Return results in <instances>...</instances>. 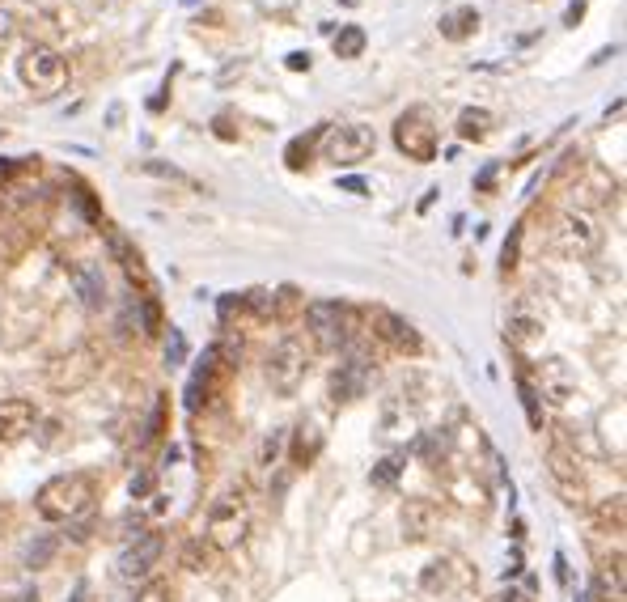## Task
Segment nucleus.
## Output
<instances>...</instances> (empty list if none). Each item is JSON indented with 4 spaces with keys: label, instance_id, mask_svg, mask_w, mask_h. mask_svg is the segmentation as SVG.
<instances>
[{
    "label": "nucleus",
    "instance_id": "nucleus-39",
    "mask_svg": "<svg viewBox=\"0 0 627 602\" xmlns=\"http://www.w3.org/2000/svg\"><path fill=\"white\" fill-rule=\"evenodd\" d=\"M339 191H352V196H365V179H344V183H339Z\"/></svg>",
    "mask_w": 627,
    "mask_h": 602
},
{
    "label": "nucleus",
    "instance_id": "nucleus-32",
    "mask_svg": "<svg viewBox=\"0 0 627 602\" xmlns=\"http://www.w3.org/2000/svg\"><path fill=\"white\" fill-rule=\"evenodd\" d=\"M183 361H187V335L178 327H170V335H166V365H183Z\"/></svg>",
    "mask_w": 627,
    "mask_h": 602
},
{
    "label": "nucleus",
    "instance_id": "nucleus-22",
    "mask_svg": "<svg viewBox=\"0 0 627 602\" xmlns=\"http://www.w3.org/2000/svg\"><path fill=\"white\" fill-rule=\"evenodd\" d=\"M458 136L462 140H488L492 136V111H483V106H467V111L458 115Z\"/></svg>",
    "mask_w": 627,
    "mask_h": 602
},
{
    "label": "nucleus",
    "instance_id": "nucleus-24",
    "mask_svg": "<svg viewBox=\"0 0 627 602\" xmlns=\"http://www.w3.org/2000/svg\"><path fill=\"white\" fill-rule=\"evenodd\" d=\"M166 420H170V395L157 391L153 407H149V420H145V433H140V446H149V441H157L161 433H166Z\"/></svg>",
    "mask_w": 627,
    "mask_h": 602
},
{
    "label": "nucleus",
    "instance_id": "nucleus-7",
    "mask_svg": "<svg viewBox=\"0 0 627 602\" xmlns=\"http://www.w3.org/2000/svg\"><path fill=\"white\" fill-rule=\"evenodd\" d=\"M378 153V136L369 123H327L322 132V157L331 166H361Z\"/></svg>",
    "mask_w": 627,
    "mask_h": 602
},
{
    "label": "nucleus",
    "instance_id": "nucleus-41",
    "mask_svg": "<svg viewBox=\"0 0 627 602\" xmlns=\"http://www.w3.org/2000/svg\"><path fill=\"white\" fill-rule=\"evenodd\" d=\"M195 26H225V17L221 13H200V22Z\"/></svg>",
    "mask_w": 627,
    "mask_h": 602
},
{
    "label": "nucleus",
    "instance_id": "nucleus-42",
    "mask_svg": "<svg viewBox=\"0 0 627 602\" xmlns=\"http://www.w3.org/2000/svg\"><path fill=\"white\" fill-rule=\"evenodd\" d=\"M492 179H496V170L488 166V170H483V174H479V179H475V187H479V191H488V187H492Z\"/></svg>",
    "mask_w": 627,
    "mask_h": 602
},
{
    "label": "nucleus",
    "instance_id": "nucleus-38",
    "mask_svg": "<svg viewBox=\"0 0 627 602\" xmlns=\"http://www.w3.org/2000/svg\"><path fill=\"white\" fill-rule=\"evenodd\" d=\"M9 39H13V17L0 9V43H9Z\"/></svg>",
    "mask_w": 627,
    "mask_h": 602
},
{
    "label": "nucleus",
    "instance_id": "nucleus-28",
    "mask_svg": "<svg viewBox=\"0 0 627 602\" xmlns=\"http://www.w3.org/2000/svg\"><path fill=\"white\" fill-rule=\"evenodd\" d=\"M174 581L170 577H145V586L136 590V602H174Z\"/></svg>",
    "mask_w": 627,
    "mask_h": 602
},
{
    "label": "nucleus",
    "instance_id": "nucleus-18",
    "mask_svg": "<svg viewBox=\"0 0 627 602\" xmlns=\"http://www.w3.org/2000/svg\"><path fill=\"white\" fill-rule=\"evenodd\" d=\"M547 467H551V480L560 484V492H564L568 501H585V480H581L577 463H572L564 450H551L547 454Z\"/></svg>",
    "mask_w": 627,
    "mask_h": 602
},
{
    "label": "nucleus",
    "instance_id": "nucleus-12",
    "mask_svg": "<svg viewBox=\"0 0 627 602\" xmlns=\"http://www.w3.org/2000/svg\"><path fill=\"white\" fill-rule=\"evenodd\" d=\"M369 331L378 335L382 344H390L394 352H403V357H420V352H424L420 331L411 327L403 314H394V310H386V306H373V310H369Z\"/></svg>",
    "mask_w": 627,
    "mask_h": 602
},
{
    "label": "nucleus",
    "instance_id": "nucleus-6",
    "mask_svg": "<svg viewBox=\"0 0 627 602\" xmlns=\"http://www.w3.org/2000/svg\"><path fill=\"white\" fill-rule=\"evenodd\" d=\"M314 348L301 340V335H284V340L267 352V382H272L276 395H293L310 374Z\"/></svg>",
    "mask_w": 627,
    "mask_h": 602
},
{
    "label": "nucleus",
    "instance_id": "nucleus-3",
    "mask_svg": "<svg viewBox=\"0 0 627 602\" xmlns=\"http://www.w3.org/2000/svg\"><path fill=\"white\" fill-rule=\"evenodd\" d=\"M246 535H250V505H246L242 492H225V497L212 501L208 526H204V539H208L212 552L217 556L238 552L246 543Z\"/></svg>",
    "mask_w": 627,
    "mask_h": 602
},
{
    "label": "nucleus",
    "instance_id": "nucleus-4",
    "mask_svg": "<svg viewBox=\"0 0 627 602\" xmlns=\"http://www.w3.org/2000/svg\"><path fill=\"white\" fill-rule=\"evenodd\" d=\"M17 81L26 85L34 98H51L68 85V60L56 47L47 43H30L22 56H17Z\"/></svg>",
    "mask_w": 627,
    "mask_h": 602
},
{
    "label": "nucleus",
    "instance_id": "nucleus-10",
    "mask_svg": "<svg viewBox=\"0 0 627 602\" xmlns=\"http://www.w3.org/2000/svg\"><path fill=\"white\" fill-rule=\"evenodd\" d=\"M555 246H560V255L568 259H589L598 255L602 246V225L589 208H572L560 217V225H555Z\"/></svg>",
    "mask_w": 627,
    "mask_h": 602
},
{
    "label": "nucleus",
    "instance_id": "nucleus-30",
    "mask_svg": "<svg viewBox=\"0 0 627 602\" xmlns=\"http://www.w3.org/2000/svg\"><path fill=\"white\" fill-rule=\"evenodd\" d=\"M255 9L263 17H272V22H289V17L301 9V0H255Z\"/></svg>",
    "mask_w": 627,
    "mask_h": 602
},
{
    "label": "nucleus",
    "instance_id": "nucleus-25",
    "mask_svg": "<svg viewBox=\"0 0 627 602\" xmlns=\"http://www.w3.org/2000/svg\"><path fill=\"white\" fill-rule=\"evenodd\" d=\"M318 450H322V433L314 429V424H301L297 437H293V463L297 467H310L314 458H318Z\"/></svg>",
    "mask_w": 627,
    "mask_h": 602
},
{
    "label": "nucleus",
    "instance_id": "nucleus-44",
    "mask_svg": "<svg viewBox=\"0 0 627 602\" xmlns=\"http://www.w3.org/2000/svg\"><path fill=\"white\" fill-rule=\"evenodd\" d=\"M183 5H200V0H183Z\"/></svg>",
    "mask_w": 627,
    "mask_h": 602
},
{
    "label": "nucleus",
    "instance_id": "nucleus-36",
    "mask_svg": "<svg viewBox=\"0 0 627 602\" xmlns=\"http://www.w3.org/2000/svg\"><path fill=\"white\" fill-rule=\"evenodd\" d=\"M284 68H289V73H310V51H289Z\"/></svg>",
    "mask_w": 627,
    "mask_h": 602
},
{
    "label": "nucleus",
    "instance_id": "nucleus-9",
    "mask_svg": "<svg viewBox=\"0 0 627 602\" xmlns=\"http://www.w3.org/2000/svg\"><path fill=\"white\" fill-rule=\"evenodd\" d=\"M352 323L356 314L344 301H310L306 306V335L314 348H344L352 340Z\"/></svg>",
    "mask_w": 627,
    "mask_h": 602
},
{
    "label": "nucleus",
    "instance_id": "nucleus-19",
    "mask_svg": "<svg viewBox=\"0 0 627 602\" xmlns=\"http://www.w3.org/2000/svg\"><path fill=\"white\" fill-rule=\"evenodd\" d=\"M441 39H450V43H467L471 34L479 30V9L475 5H458L450 13H441Z\"/></svg>",
    "mask_w": 627,
    "mask_h": 602
},
{
    "label": "nucleus",
    "instance_id": "nucleus-11",
    "mask_svg": "<svg viewBox=\"0 0 627 602\" xmlns=\"http://www.w3.org/2000/svg\"><path fill=\"white\" fill-rule=\"evenodd\" d=\"M161 552H166V539H161L157 530H145V535H136V539L119 552L115 577H119V581H145V577H153V569L161 564Z\"/></svg>",
    "mask_w": 627,
    "mask_h": 602
},
{
    "label": "nucleus",
    "instance_id": "nucleus-14",
    "mask_svg": "<svg viewBox=\"0 0 627 602\" xmlns=\"http://www.w3.org/2000/svg\"><path fill=\"white\" fill-rule=\"evenodd\" d=\"M34 420H39V412H34L30 399H22V395L0 399V446H17V441H26L34 433Z\"/></svg>",
    "mask_w": 627,
    "mask_h": 602
},
{
    "label": "nucleus",
    "instance_id": "nucleus-16",
    "mask_svg": "<svg viewBox=\"0 0 627 602\" xmlns=\"http://www.w3.org/2000/svg\"><path fill=\"white\" fill-rule=\"evenodd\" d=\"M68 276H73V289L81 293L85 306H89V310H102V301H106L102 263H98V259H73V268H68Z\"/></svg>",
    "mask_w": 627,
    "mask_h": 602
},
{
    "label": "nucleus",
    "instance_id": "nucleus-29",
    "mask_svg": "<svg viewBox=\"0 0 627 602\" xmlns=\"http://www.w3.org/2000/svg\"><path fill=\"white\" fill-rule=\"evenodd\" d=\"M517 391H522V407H526V420L534 424V429H543V399H539V391L522 378L517 382Z\"/></svg>",
    "mask_w": 627,
    "mask_h": 602
},
{
    "label": "nucleus",
    "instance_id": "nucleus-27",
    "mask_svg": "<svg viewBox=\"0 0 627 602\" xmlns=\"http://www.w3.org/2000/svg\"><path fill=\"white\" fill-rule=\"evenodd\" d=\"M322 132H327V123H318V128L310 136H297L289 149H284V162H289V170H306L310 162V149H314V140H322Z\"/></svg>",
    "mask_w": 627,
    "mask_h": 602
},
{
    "label": "nucleus",
    "instance_id": "nucleus-43",
    "mask_svg": "<svg viewBox=\"0 0 627 602\" xmlns=\"http://www.w3.org/2000/svg\"><path fill=\"white\" fill-rule=\"evenodd\" d=\"M68 602H94V598H89V586H85V581H81V586L73 590V598H68Z\"/></svg>",
    "mask_w": 627,
    "mask_h": 602
},
{
    "label": "nucleus",
    "instance_id": "nucleus-8",
    "mask_svg": "<svg viewBox=\"0 0 627 602\" xmlns=\"http://www.w3.org/2000/svg\"><path fill=\"white\" fill-rule=\"evenodd\" d=\"M394 149L411 162H433L437 157V123H433V111L428 106H411L394 119Z\"/></svg>",
    "mask_w": 627,
    "mask_h": 602
},
{
    "label": "nucleus",
    "instance_id": "nucleus-37",
    "mask_svg": "<svg viewBox=\"0 0 627 602\" xmlns=\"http://www.w3.org/2000/svg\"><path fill=\"white\" fill-rule=\"evenodd\" d=\"M585 5H589V0H572V5H568V13H564V26H581Z\"/></svg>",
    "mask_w": 627,
    "mask_h": 602
},
{
    "label": "nucleus",
    "instance_id": "nucleus-35",
    "mask_svg": "<svg viewBox=\"0 0 627 602\" xmlns=\"http://www.w3.org/2000/svg\"><path fill=\"white\" fill-rule=\"evenodd\" d=\"M394 475H399V463H382L378 471H373V475H369V480H373V484H378V488H390V484H394Z\"/></svg>",
    "mask_w": 627,
    "mask_h": 602
},
{
    "label": "nucleus",
    "instance_id": "nucleus-13",
    "mask_svg": "<svg viewBox=\"0 0 627 602\" xmlns=\"http://www.w3.org/2000/svg\"><path fill=\"white\" fill-rule=\"evenodd\" d=\"M534 391H539V399L564 407L572 403V395H577V369H572L564 357H543L539 365H534Z\"/></svg>",
    "mask_w": 627,
    "mask_h": 602
},
{
    "label": "nucleus",
    "instance_id": "nucleus-20",
    "mask_svg": "<svg viewBox=\"0 0 627 602\" xmlns=\"http://www.w3.org/2000/svg\"><path fill=\"white\" fill-rule=\"evenodd\" d=\"M106 238H111V251H115V259L123 263V272H128L132 285L149 289V268H145V259H140L136 246H132L128 238H123V234H106Z\"/></svg>",
    "mask_w": 627,
    "mask_h": 602
},
{
    "label": "nucleus",
    "instance_id": "nucleus-21",
    "mask_svg": "<svg viewBox=\"0 0 627 602\" xmlns=\"http://www.w3.org/2000/svg\"><path fill=\"white\" fill-rule=\"evenodd\" d=\"M509 344L517 352H526V357H534V352L543 348V323L539 318H530V314H517L509 323Z\"/></svg>",
    "mask_w": 627,
    "mask_h": 602
},
{
    "label": "nucleus",
    "instance_id": "nucleus-5",
    "mask_svg": "<svg viewBox=\"0 0 627 602\" xmlns=\"http://www.w3.org/2000/svg\"><path fill=\"white\" fill-rule=\"evenodd\" d=\"M98 369H102L98 348L94 344H73L68 352L47 361L43 382H47V391H56V395H77L98 378Z\"/></svg>",
    "mask_w": 627,
    "mask_h": 602
},
{
    "label": "nucleus",
    "instance_id": "nucleus-40",
    "mask_svg": "<svg viewBox=\"0 0 627 602\" xmlns=\"http://www.w3.org/2000/svg\"><path fill=\"white\" fill-rule=\"evenodd\" d=\"M149 488H153V475H140V480H132V497H145Z\"/></svg>",
    "mask_w": 627,
    "mask_h": 602
},
{
    "label": "nucleus",
    "instance_id": "nucleus-2",
    "mask_svg": "<svg viewBox=\"0 0 627 602\" xmlns=\"http://www.w3.org/2000/svg\"><path fill=\"white\" fill-rule=\"evenodd\" d=\"M234 369H238V348L212 344V348L204 352V361L195 365L191 382H187V412H200V407L217 403V399L225 395L229 378H234Z\"/></svg>",
    "mask_w": 627,
    "mask_h": 602
},
{
    "label": "nucleus",
    "instance_id": "nucleus-15",
    "mask_svg": "<svg viewBox=\"0 0 627 602\" xmlns=\"http://www.w3.org/2000/svg\"><path fill=\"white\" fill-rule=\"evenodd\" d=\"M365 386H369L365 357H348V361H339V369L331 374V399L335 403H352V399L365 395Z\"/></svg>",
    "mask_w": 627,
    "mask_h": 602
},
{
    "label": "nucleus",
    "instance_id": "nucleus-23",
    "mask_svg": "<svg viewBox=\"0 0 627 602\" xmlns=\"http://www.w3.org/2000/svg\"><path fill=\"white\" fill-rule=\"evenodd\" d=\"M598 598L602 602H623V564L619 560H602L598 569Z\"/></svg>",
    "mask_w": 627,
    "mask_h": 602
},
{
    "label": "nucleus",
    "instance_id": "nucleus-1",
    "mask_svg": "<svg viewBox=\"0 0 627 602\" xmlns=\"http://www.w3.org/2000/svg\"><path fill=\"white\" fill-rule=\"evenodd\" d=\"M98 484L89 471H64L51 475V480L34 492V509H39L43 522H77L81 513L94 505Z\"/></svg>",
    "mask_w": 627,
    "mask_h": 602
},
{
    "label": "nucleus",
    "instance_id": "nucleus-26",
    "mask_svg": "<svg viewBox=\"0 0 627 602\" xmlns=\"http://www.w3.org/2000/svg\"><path fill=\"white\" fill-rule=\"evenodd\" d=\"M365 30L361 26H339V34L331 39V47H335V56L339 60H356V56H365Z\"/></svg>",
    "mask_w": 627,
    "mask_h": 602
},
{
    "label": "nucleus",
    "instance_id": "nucleus-31",
    "mask_svg": "<svg viewBox=\"0 0 627 602\" xmlns=\"http://www.w3.org/2000/svg\"><path fill=\"white\" fill-rule=\"evenodd\" d=\"M145 170L157 174V179H166V183H178V187H200V183L191 179V174H183L178 166H166V162H145Z\"/></svg>",
    "mask_w": 627,
    "mask_h": 602
},
{
    "label": "nucleus",
    "instance_id": "nucleus-17",
    "mask_svg": "<svg viewBox=\"0 0 627 602\" xmlns=\"http://www.w3.org/2000/svg\"><path fill=\"white\" fill-rule=\"evenodd\" d=\"M433 522H437V505L424 501V497H411L403 505V539L407 543H420L433 535Z\"/></svg>",
    "mask_w": 627,
    "mask_h": 602
},
{
    "label": "nucleus",
    "instance_id": "nucleus-34",
    "mask_svg": "<svg viewBox=\"0 0 627 602\" xmlns=\"http://www.w3.org/2000/svg\"><path fill=\"white\" fill-rule=\"evenodd\" d=\"M517 242H522V225H517L513 234H509V242H505V255H500V268H505V272H513V268H517Z\"/></svg>",
    "mask_w": 627,
    "mask_h": 602
},
{
    "label": "nucleus",
    "instance_id": "nucleus-33",
    "mask_svg": "<svg viewBox=\"0 0 627 602\" xmlns=\"http://www.w3.org/2000/svg\"><path fill=\"white\" fill-rule=\"evenodd\" d=\"M598 518H602V522H606V526H611L615 535H619V530H623V501L615 497L611 505H602V509H598Z\"/></svg>",
    "mask_w": 627,
    "mask_h": 602
}]
</instances>
